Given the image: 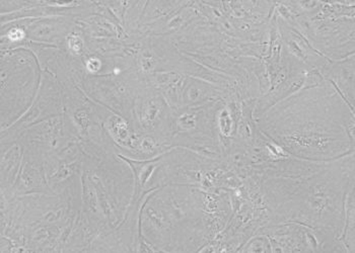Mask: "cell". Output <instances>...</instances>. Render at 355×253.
Returning <instances> with one entry per match:
<instances>
[{
	"mask_svg": "<svg viewBox=\"0 0 355 253\" xmlns=\"http://www.w3.org/2000/svg\"><path fill=\"white\" fill-rule=\"evenodd\" d=\"M348 106L332 84L309 86L272 109L262 129L295 156L311 161L341 158L354 145V112Z\"/></svg>",
	"mask_w": 355,
	"mask_h": 253,
	"instance_id": "cell-1",
	"label": "cell"
}]
</instances>
